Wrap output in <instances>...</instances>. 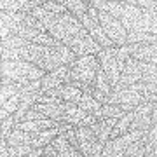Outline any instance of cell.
Listing matches in <instances>:
<instances>
[{"instance_id": "cell-17", "label": "cell", "mask_w": 157, "mask_h": 157, "mask_svg": "<svg viewBox=\"0 0 157 157\" xmlns=\"http://www.w3.org/2000/svg\"><path fill=\"white\" fill-rule=\"evenodd\" d=\"M32 14H33V16L37 17L42 25H44L45 28H47V32H49V30L52 28L58 21H59V17H61V14L52 12V11H47V9H44L42 6L33 7V9H32Z\"/></svg>"}, {"instance_id": "cell-21", "label": "cell", "mask_w": 157, "mask_h": 157, "mask_svg": "<svg viewBox=\"0 0 157 157\" xmlns=\"http://www.w3.org/2000/svg\"><path fill=\"white\" fill-rule=\"evenodd\" d=\"M61 4L67 7L72 14H75L77 17L84 16L91 7V4H86L84 0H61Z\"/></svg>"}, {"instance_id": "cell-2", "label": "cell", "mask_w": 157, "mask_h": 157, "mask_svg": "<svg viewBox=\"0 0 157 157\" xmlns=\"http://www.w3.org/2000/svg\"><path fill=\"white\" fill-rule=\"evenodd\" d=\"M70 67H72L70 68V78L72 80L94 86L96 73L101 68V65L96 54H87V56H78Z\"/></svg>"}, {"instance_id": "cell-22", "label": "cell", "mask_w": 157, "mask_h": 157, "mask_svg": "<svg viewBox=\"0 0 157 157\" xmlns=\"http://www.w3.org/2000/svg\"><path fill=\"white\" fill-rule=\"evenodd\" d=\"M126 113L121 105H113V103H105L103 107H101V112H100V119H110V117H117L121 119Z\"/></svg>"}, {"instance_id": "cell-11", "label": "cell", "mask_w": 157, "mask_h": 157, "mask_svg": "<svg viewBox=\"0 0 157 157\" xmlns=\"http://www.w3.org/2000/svg\"><path fill=\"white\" fill-rule=\"evenodd\" d=\"M135 33H157V11L155 9H143V14L129 30Z\"/></svg>"}, {"instance_id": "cell-3", "label": "cell", "mask_w": 157, "mask_h": 157, "mask_svg": "<svg viewBox=\"0 0 157 157\" xmlns=\"http://www.w3.org/2000/svg\"><path fill=\"white\" fill-rule=\"evenodd\" d=\"M82 28H84V25L80 23V19H78L75 14H72L70 11H67V12H63L61 17H59V21H58L47 33L52 35L54 39L61 40L63 44H65L67 40L75 37Z\"/></svg>"}, {"instance_id": "cell-15", "label": "cell", "mask_w": 157, "mask_h": 157, "mask_svg": "<svg viewBox=\"0 0 157 157\" xmlns=\"http://www.w3.org/2000/svg\"><path fill=\"white\" fill-rule=\"evenodd\" d=\"M51 143L58 148L59 157H80V155H84V154L78 150V148H75V147L68 141L67 135H65V131H63V133H59L58 136H54V140L51 141Z\"/></svg>"}, {"instance_id": "cell-10", "label": "cell", "mask_w": 157, "mask_h": 157, "mask_svg": "<svg viewBox=\"0 0 157 157\" xmlns=\"http://www.w3.org/2000/svg\"><path fill=\"white\" fill-rule=\"evenodd\" d=\"M152 108H154V103L152 101H145V103H140L138 107L135 108V119L129 126V131L133 129H141V131H147L152 128Z\"/></svg>"}, {"instance_id": "cell-6", "label": "cell", "mask_w": 157, "mask_h": 157, "mask_svg": "<svg viewBox=\"0 0 157 157\" xmlns=\"http://www.w3.org/2000/svg\"><path fill=\"white\" fill-rule=\"evenodd\" d=\"M65 45H68L70 49L77 54V56H87V54H98L103 47L96 42L93 37L89 35V32L86 28H82L75 37H72L70 40L65 42Z\"/></svg>"}, {"instance_id": "cell-28", "label": "cell", "mask_w": 157, "mask_h": 157, "mask_svg": "<svg viewBox=\"0 0 157 157\" xmlns=\"http://www.w3.org/2000/svg\"><path fill=\"white\" fill-rule=\"evenodd\" d=\"M44 155L45 157H59V152H58V148L52 143H49V145L44 147Z\"/></svg>"}, {"instance_id": "cell-16", "label": "cell", "mask_w": 157, "mask_h": 157, "mask_svg": "<svg viewBox=\"0 0 157 157\" xmlns=\"http://www.w3.org/2000/svg\"><path fill=\"white\" fill-rule=\"evenodd\" d=\"M119 119L117 117H110V119H100L98 122H94L93 126H89L93 131H94V135L98 136V140L103 141V143H107V140L110 138V133H112L113 126L117 124Z\"/></svg>"}, {"instance_id": "cell-5", "label": "cell", "mask_w": 157, "mask_h": 157, "mask_svg": "<svg viewBox=\"0 0 157 157\" xmlns=\"http://www.w3.org/2000/svg\"><path fill=\"white\" fill-rule=\"evenodd\" d=\"M117 49L119 45H113V47H107V49H101L96 56L100 59V65H101V70L105 72L107 78L110 80L112 87L119 82L121 78V73H122L124 68L121 67V63L117 59Z\"/></svg>"}, {"instance_id": "cell-25", "label": "cell", "mask_w": 157, "mask_h": 157, "mask_svg": "<svg viewBox=\"0 0 157 157\" xmlns=\"http://www.w3.org/2000/svg\"><path fill=\"white\" fill-rule=\"evenodd\" d=\"M21 86L25 84H2V87H0V103L9 100L11 96L17 94L21 91Z\"/></svg>"}, {"instance_id": "cell-13", "label": "cell", "mask_w": 157, "mask_h": 157, "mask_svg": "<svg viewBox=\"0 0 157 157\" xmlns=\"http://www.w3.org/2000/svg\"><path fill=\"white\" fill-rule=\"evenodd\" d=\"M75 131H77V138H78V145H80V152H82L86 157L91 155L93 147H94V143L98 141V136L94 135V131H93L89 126H75Z\"/></svg>"}, {"instance_id": "cell-26", "label": "cell", "mask_w": 157, "mask_h": 157, "mask_svg": "<svg viewBox=\"0 0 157 157\" xmlns=\"http://www.w3.org/2000/svg\"><path fill=\"white\" fill-rule=\"evenodd\" d=\"M14 128H16V119H14V115L6 117L4 121H2V124H0V138H6L7 140Z\"/></svg>"}, {"instance_id": "cell-9", "label": "cell", "mask_w": 157, "mask_h": 157, "mask_svg": "<svg viewBox=\"0 0 157 157\" xmlns=\"http://www.w3.org/2000/svg\"><path fill=\"white\" fill-rule=\"evenodd\" d=\"M78 19H80V23L84 25V28L89 32V35L101 45V47H103V49H107V47H113V45H115L112 40H110V37L103 32V28H101V25H100L98 19H93L87 12H86L84 16H80Z\"/></svg>"}, {"instance_id": "cell-14", "label": "cell", "mask_w": 157, "mask_h": 157, "mask_svg": "<svg viewBox=\"0 0 157 157\" xmlns=\"http://www.w3.org/2000/svg\"><path fill=\"white\" fill-rule=\"evenodd\" d=\"M84 91L75 87L72 84H61L58 86V87H52V89H47L44 94H49V96H58V98H63L65 101H73V103H77V100L82 96Z\"/></svg>"}, {"instance_id": "cell-18", "label": "cell", "mask_w": 157, "mask_h": 157, "mask_svg": "<svg viewBox=\"0 0 157 157\" xmlns=\"http://www.w3.org/2000/svg\"><path fill=\"white\" fill-rule=\"evenodd\" d=\"M77 105L82 108V110H86V112H89V113H94L96 117L100 119V112H101L103 103L98 101L93 94H89V93H82V96L77 100Z\"/></svg>"}, {"instance_id": "cell-12", "label": "cell", "mask_w": 157, "mask_h": 157, "mask_svg": "<svg viewBox=\"0 0 157 157\" xmlns=\"http://www.w3.org/2000/svg\"><path fill=\"white\" fill-rule=\"evenodd\" d=\"M131 56L140 61L157 65V44H128Z\"/></svg>"}, {"instance_id": "cell-7", "label": "cell", "mask_w": 157, "mask_h": 157, "mask_svg": "<svg viewBox=\"0 0 157 157\" xmlns=\"http://www.w3.org/2000/svg\"><path fill=\"white\" fill-rule=\"evenodd\" d=\"M140 80H141V61L133 56H129L128 61H126V67H124L122 73H121L119 82L113 86V91H119L131 84H136Z\"/></svg>"}, {"instance_id": "cell-27", "label": "cell", "mask_w": 157, "mask_h": 157, "mask_svg": "<svg viewBox=\"0 0 157 157\" xmlns=\"http://www.w3.org/2000/svg\"><path fill=\"white\" fill-rule=\"evenodd\" d=\"M44 9H47V11H52V12H58V14H63V12H67L68 9L65 6H63L61 2L59 4H56V2H52V0H49V2H45L44 6Z\"/></svg>"}, {"instance_id": "cell-8", "label": "cell", "mask_w": 157, "mask_h": 157, "mask_svg": "<svg viewBox=\"0 0 157 157\" xmlns=\"http://www.w3.org/2000/svg\"><path fill=\"white\" fill-rule=\"evenodd\" d=\"M70 65H61V67L54 68V70H51L44 75V77L40 78L42 80V94H44L47 89H52V87H58V86L61 84H70L72 82V78H70Z\"/></svg>"}, {"instance_id": "cell-1", "label": "cell", "mask_w": 157, "mask_h": 157, "mask_svg": "<svg viewBox=\"0 0 157 157\" xmlns=\"http://www.w3.org/2000/svg\"><path fill=\"white\" fill-rule=\"evenodd\" d=\"M45 70L37 67L35 63L25 61V59H17V61H7L2 59V67H0V75L7 78H12L17 84H28L32 80L42 78L45 75Z\"/></svg>"}, {"instance_id": "cell-24", "label": "cell", "mask_w": 157, "mask_h": 157, "mask_svg": "<svg viewBox=\"0 0 157 157\" xmlns=\"http://www.w3.org/2000/svg\"><path fill=\"white\" fill-rule=\"evenodd\" d=\"M28 44H30V40L23 39V37H17V35H11L7 39H2V47H6V49H17V47H25Z\"/></svg>"}, {"instance_id": "cell-20", "label": "cell", "mask_w": 157, "mask_h": 157, "mask_svg": "<svg viewBox=\"0 0 157 157\" xmlns=\"http://www.w3.org/2000/svg\"><path fill=\"white\" fill-rule=\"evenodd\" d=\"M7 141H9V145H25V143H30L32 145L33 133L25 131V129H19V128H14L12 133L9 135V138H7Z\"/></svg>"}, {"instance_id": "cell-23", "label": "cell", "mask_w": 157, "mask_h": 157, "mask_svg": "<svg viewBox=\"0 0 157 157\" xmlns=\"http://www.w3.org/2000/svg\"><path fill=\"white\" fill-rule=\"evenodd\" d=\"M145 138L147 136H141L133 143H129V147L124 150V155H145Z\"/></svg>"}, {"instance_id": "cell-19", "label": "cell", "mask_w": 157, "mask_h": 157, "mask_svg": "<svg viewBox=\"0 0 157 157\" xmlns=\"http://www.w3.org/2000/svg\"><path fill=\"white\" fill-rule=\"evenodd\" d=\"M0 7L2 11H11V12H32L33 7H37L35 4L28 2V0H0Z\"/></svg>"}, {"instance_id": "cell-29", "label": "cell", "mask_w": 157, "mask_h": 157, "mask_svg": "<svg viewBox=\"0 0 157 157\" xmlns=\"http://www.w3.org/2000/svg\"><path fill=\"white\" fill-rule=\"evenodd\" d=\"M136 6L141 7V9H154L155 0H136Z\"/></svg>"}, {"instance_id": "cell-4", "label": "cell", "mask_w": 157, "mask_h": 157, "mask_svg": "<svg viewBox=\"0 0 157 157\" xmlns=\"http://www.w3.org/2000/svg\"><path fill=\"white\" fill-rule=\"evenodd\" d=\"M98 21H100L103 32L110 37L115 45H126L128 44V30L124 28V25L119 21L117 17H113L107 11H98Z\"/></svg>"}]
</instances>
